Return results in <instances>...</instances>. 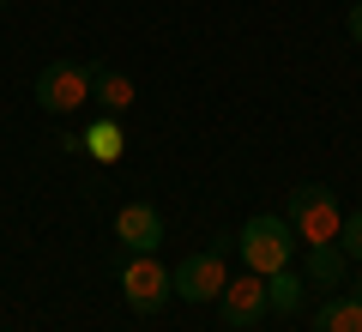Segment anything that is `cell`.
<instances>
[{"mask_svg": "<svg viewBox=\"0 0 362 332\" xmlns=\"http://www.w3.org/2000/svg\"><path fill=\"white\" fill-rule=\"evenodd\" d=\"M90 103V67L78 61H49L37 73V109H49V115H73V109H85Z\"/></svg>", "mask_w": 362, "mask_h": 332, "instance_id": "277c9868", "label": "cell"}, {"mask_svg": "<svg viewBox=\"0 0 362 332\" xmlns=\"http://www.w3.org/2000/svg\"><path fill=\"white\" fill-rule=\"evenodd\" d=\"M290 230H296V242H338V230H344V212H338V193L320 188V181H302V188H290Z\"/></svg>", "mask_w": 362, "mask_h": 332, "instance_id": "7a4b0ae2", "label": "cell"}, {"mask_svg": "<svg viewBox=\"0 0 362 332\" xmlns=\"http://www.w3.org/2000/svg\"><path fill=\"white\" fill-rule=\"evenodd\" d=\"M350 296H356V302H362V278H356V284H350Z\"/></svg>", "mask_w": 362, "mask_h": 332, "instance_id": "9a60e30c", "label": "cell"}, {"mask_svg": "<svg viewBox=\"0 0 362 332\" xmlns=\"http://www.w3.org/2000/svg\"><path fill=\"white\" fill-rule=\"evenodd\" d=\"M0 6H13V0H0Z\"/></svg>", "mask_w": 362, "mask_h": 332, "instance_id": "2e32d148", "label": "cell"}, {"mask_svg": "<svg viewBox=\"0 0 362 332\" xmlns=\"http://www.w3.org/2000/svg\"><path fill=\"white\" fill-rule=\"evenodd\" d=\"M314 332H362V302L356 296H326L320 308H314Z\"/></svg>", "mask_w": 362, "mask_h": 332, "instance_id": "30bf717a", "label": "cell"}, {"mask_svg": "<svg viewBox=\"0 0 362 332\" xmlns=\"http://www.w3.org/2000/svg\"><path fill=\"white\" fill-rule=\"evenodd\" d=\"M90 103L103 109V115H127L133 109V79L121 73V67H90Z\"/></svg>", "mask_w": 362, "mask_h": 332, "instance_id": "ba28073f", "label": "cell"}, {"mask_svg": "<svg viewBox=\"0 0 362 332\" xmlns=\"http://www.w3.org/2000/svg\"><path fill=\"white\" fill-rule=\"evenodd\" d=\"M266 308L272 302H266V278H259V272H235V278L218 290V314H223V326H235V332L259 326Z\"/></svg>", "mask_w": 362, "mask_h": 332, "instance_id": "8992f818", "label": "cell"}, {"mask_svg": "<svg viewBox=\"0 0 362 332\" xmlns=\"http://www.w3.org/2000/svg\"><path fill=\"white\" fill-rule=\"evenodd\" d=\"M115 242L127 248V254H157V242H163V212L145 200L121 205L115 212Z\"/></svg>", "mask_w": 362, "mask_h": 332, "instance_id": "52a82bcc", "label": "cell"}, {"mask_svg": "<svg viewBox=\"0 0 362 332\" xmlns=\"http://www.w3.org/2000/svg\"><path fill=\"white\" fill-rule=\"evenodd\" d=\"M344 248L338 242H308V266H302V278H308V290H338L344 284Z\"/></svg>", "mask_w": 362, "mask_h": 332, "instance_id": "9c48e42d", "label": "cell"}, {"mask_svg": "<svg viewBox=\"0 0 362 332\" xmlns=\"http://www.w3.org/2000/svg\"><path fill=\"white\" fill-rule=\"evenodd\" d=\"M121 296H127L133 314H163V308L175 302L169 266L157 254H127V266H121Z\"/></svg>", "mask_w": 362, "mask_h": 332, "instance_id": "3957f363", "label": "cell"}, {"mask_svg": "<svg viewBox=\"0 0 362 332\" xmlns=\"http://www.w3.org/2000/svg\"><path fill=\"white\" fill-rule=\"evenodd\" d=\"M338 248H344V260H362V212H344V230H338Z\"/></svg>", "mask_w": 362, "mask_h": 332, "instance_id": "4fadbf2b", "label": "cell"}, {"mask_svg": "<svg viewBox=\"0 0 362 332\" xmlns=\"http://www.w3.org/2000/svg\"><path fill=\"white\" fill-rule=\"evenodd\" d=\"M344 30H350V42H356V49H362V0H356V6H350V18H344Z\"/></svg>", "mask_w": 362, "mask_h": 332, "instance_id": "5bb4252c", "label": "cell"}, {"mask_svg": "<svg viewBox=\"0 0 362 332\" xmlns=\"http://www.w3.org/2000/svg\"><path fill=\"white\" fill-rule=\"evenodd\" d=\"M266 302L272 308H278V314H296V308L302 302H308V278H302V272H272V278H266Z\"/></svg>", "mask_w": 362, "mask_h": 332, "instance_id": "8fae6325", "label": "cell"}, {"mask_svg": "<svg viewBox=\"0 0 362 332\" xmlns=\"http://www.w3.org/2000/svg\"><path fill=\"white\" fill-rule=\"evenodd\" d=\"M169 284H175L181 302H218V290L230 284L223 248H199V254H181V266H169Z\"/></svg>", "mask_w": 362, "mask_h": 332, "instance_id": "5b68a950", "label": "cell"}, {"mask_svg": "<svg viewBox=\"0 0 362 332\" xmlns=\"http://www.w3.org/2000/svg\"><path fill=\"white\" fill-rule=\"evenodd\" d=\"M235 254H242V266L259 272V278L284 272L290 254H296V230H290V217H278V212H254L242 230H235Z\"/></svg>", "mask_w": 362, "mask_h": 332, "instance_id": "6da1fadb", "label": "cell"}, {"mask_svg": "<svg viewBox=\"0 0 362 332\" xmlns=\"http://www.w3.org/2000/svg\"><path fill=\"white\" fill-rule=\"evenodd\" d=\"M121 145H127V133H121L115 115H103V121H90V127H85V151L97 157V164H115Z\"/></svg>", "mask_w": 362, "mask_h": 332, "instance_id": "7c38bea8", "label": "cell"}]
</instances>
